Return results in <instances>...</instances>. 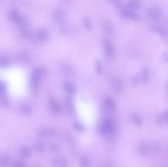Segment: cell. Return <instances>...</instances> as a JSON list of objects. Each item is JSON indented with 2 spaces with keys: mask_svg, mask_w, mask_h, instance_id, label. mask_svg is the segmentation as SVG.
Listing matches in <instances>:
<instances>
[{
  "mask_svg": "<svg viewBox=\"0 0 168 167\" xmlns=\"http://www.w3.org/2000/svg\"><path fill=\"white\" fill-rule=\"evenodd\" d=\"M115 123L111 118H107L104 120L101 126V131L104 134H111L115 130Z\"/></svg>",
  "mask_w": 168,
  "mask_h": 167,
  "instance_id": "obj_1",
  "label": "cell"
},
{
  "mask_svg": "<svg viewBox=\"0 0 168 167\" xmlns=\"http://www.w3.org/2000/svg\"><path fill=\"white\" fill-rule=\"evenodd\" d=\"M162 14V8L158 6H155L149 9L147 13V16L152 20H158L161 18Z\"/></svg>",
  "mask_w": 168,
  "mask_h": 167,
  "instance_id": "obj_2",
  "label": "cell"
},
{
  "mask_svg": "<svg viewBox=\"0 0 168 167\" xmlns=\"http://www.w3.org/2000/svg\"><path fill=\"white\" fill-rule=\"evenodd\" d=\"M121 14L125 18H128L130 19L138 21L140 19V16L137 13L130 10L128 7L122 8L121 11Z\"/></svg>",
  "mask_w": 168,
  "mask_h": 167,
  "instance_id": "obj_3",
  "label": "cell"
},
{
  "mask_svg": "<svg viewBox=\"0 0 168 167\" xmlns=\"http://www.w3.org/2000/svg\"><path fill=\"white\" fill-rule=\"evenodd\" d=\"M103 46L106 55L108 58H112L115 53V48L112 42L109 39H105Z\"/></svg>",
  "mask_w": 168,
  "mask_h": 167,
  "instance_id": "obj_4",
  "label": "cell"
},
{
  "mask_svg": "<svg viewBox=\"0 0 168 167\" xmlns=\"http://www.w3.org/2000/svg\"><path fill=\"white\" fill-rule=\"evenodd\" d=\"M41 71L39 69H37L35 71L33 75L32 78V81L31 83L32 85V86L34 88L38 87L39 84V81H40V78L41 77Z\"/></svg>",
  "mask_w": 168,
  "mask_h": 167,
  "instance_id": "obj_5",
  "label": "cell"
},
{
  "mask_svg": "<svg viewBox=\"0 0 168 167\" xmlns=\"http://www.w3.org/2000/svg\"><path fill=\"white\" fill-rule=\"evenodd\" d=\"M140 78L143 83H146L149 82L150 79V72L147 67H144L142 69Z\"/></svg>",
  "mask_w": 168,
  "mask_h": 167,
  "instance_id": "obj_6",
  "label": "cell"
},
{
  "mask_svg": "<svg viewBox=\"0 0 168 167\" xmlns=\"http://www.w3.org/2000/svg\"><path fill=\"white\" fill-rule=\"evenodd\" d=\"M64 88L65 92L69 95H73L76 91V86L73 82L67 81L64 83Z\"/></svg>",
  "mask_w": 168,
  "mask_h": 167,
  "instance_id": "obj_7",
  "label": "cell"
},
{
  "mask_svg": "<svg viewBox=\"0 0 168 167\" xmlns=\"http://www.w3.org/2000/svg\"><path fill=\"white\" fill-rule=\"evenodd\" d=\"M150 29L155 33L158 34L159 36H161V38H165L167 35V32L166 31L165 29L161 26L153 25L150 26Z\"/></svg>",
  "mask_w": 168,
  "mask_h": 167,
  "instance_id": "obj_8",
  "label": "cell"
},
{
  "mask_svg": "<svg viewBox=\"0 0 168 167\" xmlns=\"http://www.w3.org/2000/svg\"><path fill=\"white\" fill-rule=\"evenodd\" d=\"M11 158L8 155H3L0 157V164L2 166L7 167L11 164Z\"/></svg>",
  "mask_w": 168,
  "mask_h": 167,
  "instance_id": "obj_9",
  "label": "cell"
},
{
  "mask_svg": "<svg viewBox=\"0 0 168 167\" xmlns=\"http://www.w3.org/2000/svg\"><path fill=\"white\" fill-rule=\"evenodd\" d=\"M114 90L115 92L119 94L121 92L122 90V83L121 79H115L114 83Z\"/></svg>",
  "mask_w": 168,
  "mask_h": 167,
  "instance_id": "obj_10",
  "label": "cell"
},
{
  "mask_svg": "<svg viewBox=\"0 0 168 167\" xmlns=\"http://www.w3.org/2000/svg\"><path fill=\"white\" fill-rule=\"evenodd\" d=\"M105 104L107 108L110 110H112L115 109V102L111 97H107L105 100Z\"/></svg>",
  "mask_w": 168,
  "mask_h": 167,
  "instance_id": "obj_11",
  "label": "cell"
},
{
  "mask_svg": "<svg viewBox=\"0 0 168 167\" xmlns=\"http://www.w3.org/2000/svg\"><path fill=\"white\" fill-rule=\"evenodd\" d=\"M48 32L45 29H40L38 33V37L41 40H46L49 38Z\"/></svg>",
  "mask_w": 168,
  "mask_h": 167,
  "instance_id": "obj_12",
  "label": "cell"
},
{
  "mask_svg": "<svg viewBox=\"0 0 168 167\" xmlns=\"http://www.w3.org/2000/svg\"><path fill=\"white\" fill-rule=\"evenodd\" d=\"M55 164L58 167H65L67 166V162L64 158L59 157L55 160Z\"/></svg>",
  "mask_w": 168,
  "mask_h": 167,
  "instance_id": "obj_13",
  "label": "cell"
},
{
  "mask_svg": "<svg viewBox=\"0 0 168 167\" xmlns=\"http://www.w3.org/2000/svg\"><path fill=\"white\" fill-rule=\"evenodd\" d=\"M140 7V4L137 1H130L128 3V7L132 10H135Z\"/></svg>",
  "mask_w": 168,
  "mask_h": 167,
  "instance_id": "obj_14",
  "label": "cell"
},
{
  "mask_svg": "<svg viewBox=\"0 0 168 167\" xmlns=\"http://www.w3.org/2000/svg\"><path fill=\"white\" fill-rule=\"evenodd\" d=\"M50 105L52 109H53V110H54L56 112H59L61 110V106L55 99H51Z\"/></svg>",
  "mask_w": 168,
  "mask_h": 167,
  "instance_id": "obj_15",
  "label": "cell"
},
{
  "mask_svg": "<svg viewBox=\"0 0 168 167\" xmlns=\"http://www.w3.org/2000/svg\"><path fill=\"white\" fill-rule=\"evenodd\" d=\"M55 132L50 129L44 130L39 133V135L44 138H48L52 137L54 135Z\"/></svg>",
  "mask_w": 168,
  "mask_h": 167,
  "instance_id": "obj_16",
  "label": "cell"
},
{
  "mask_svg": "<svg viewBox=\"0 0 168 167\" xmlns=\"http://www.w3.org/2000/svg\"><path fill=\"white\" fill-rule=\"evenodd\" d=\"M54 17L58 22H61L64 20V14L63 12L60 10H57L55 12Z\"/></svg>",
  "mask_w": 168,
  "mask_h": 167,
  "instance_id": "obj_17",
  "label": "cell"
},
{
  "mask_svg": "<svg viewBox=\"0 0 168 167\" xmlns=\"http://www.w3.org/2000/svg\"><path fill=\"white\" fill-rule=\"evenodd\" d=\"M21 154L25 158H29L31 156V151L28 147H23L21 149Z\"/></svg>",
  "mask_w": 168,
  "mask_h": 167,
  "instance_id": "obj_18",
  "label": "cell"
},
{
  "mask_svg": "<svg viewBox=\"0 0 168 167\" xmlns=\"http://www.w3.org/2000/svg\"><path fill=\"white\" fill-rule=\"evenodd\" d=\"M132 119L134 123L138 127H141L142 125V120L138 115L134 114L132 115Z\"/></svg>",
  "mask_w": 168,
  "mask_h": 167,
  "instance_id": "obj_19",
  "label": "cell"
},
{
  "mask_svg": "<svg viewBox=\"0 0 168 167\" xmlns=\"http://www.w3.org/2000/svg\"><path fill=\"white\" fill-rule=\"evenodd\" d=\"M35 149L37 152H41L44 149V144L43 143L40 141H38L35 143L34 145Z\"/></svg>",
  "mask_w": 168,
  "mask_h": 167,
  "instance_id": "obj_20",
  "label": "cell"
},
{
  "mask_svg": "<svg viewBox=\"0 0 168 167\" xmlns=\"http://www.w3.org/2000/svg\"><path fill=\"white\" fill-rule=\"evenodd\" d=\"M139 150L142 154H146L148 150L147 145L144 143L141 144L139 146Z\"/></svg>",
  "mask_w": 168,
  "mask_h": 167,
  "instance_id": "obj_21",
  "label": "cell"
},
{
  "mask_svg": "<svg viewBox=\"0 0 168 167\" xmlns=\"http://www.w3.org/2000/svg\"><path fill=\"white\" fill-rule=\"evenodd\" d=\"M65 104L68 110L70 112H72L74 110L73 105L72 101L70 98H67L65 99Z\"/></svg>",
  "mask_w": 168,
  "mask_h": 167,
  "instance_id": "obj_22",
  "label": "cell"
},
{
  "mask_svg": "<svg viewBox=\"0 0 168 167\" xmlns=\"http://www.w3.org/2000/svg\"><path fill=\"white\" fill-rule=\"evenodd\" d=\"M156 121L157 124L160 126H162L164 124V121H165L163 114H159L157 115L156 118Z\"/></svg>",
  "mask_w": 168,
  "mask_h": 167,
  "instance_id": "obj_23",
  "label": "cell"
},
{
  "mask_svg": "<svg viewBox=\"0 0 168 167\" xmlns=\"http://www.w3.org/2000/svg\"><path fill=\"white\" fill-rule=\"evenodd\" d=\"M22 112L26 115H29L31 113V109L29 105H25L23 106Z\"/></svg>",
  "mask_w": 168,
  "mask_h": 167,
  "instance_id": "obj_24",
  "label": "cell"
},
{
  "mask_svg": "<svg viewBox=\"0 0 168 167\" xmlns=\"http://www.w3.org/2000/svg\"><path fill=\"white\" fill-rule=\"evenodd\" d=\"M26 165L23 161L21 160H17L15 162L14 167H26Z\"/></svg>",
  "mask_w": 168,
  "mask_h": 167,
  "instance_id": "obj_25",
  "label": "cell"
},
{
  "mask_svg": "<svg viewBox=\"0 0 168 167\" xmlns=\"http://www.w3.org/2000/svg\"><path fill=\"white\" fill-rule=\"evenodd\" d=\"M83 22L86 28H87L88 29H90L91 28L92 25H91V23H90V21L89 19V18H87V17L84 18Z\"/></svg>",
  "mask_w": 168,
  "mask_h": 167,
  "instance_id": "obj_26",
  "label": "cell"
},
{
  "mask_svg": "<svg viewBox=\"0 0 168 167\" xmlns=\"http://www.w3.org/2000/svg\"><path fill=\"white\" fill-rule=\"evenodd\" d=\"M81 167H89V160L86 158H83L81 161Z\"/></svg>",
  "mask_w": 168,
  "mask_h": 167,
  "instance_id": "obj_27",
  "label": "cell"
},
{
  "mask_svg": "<svg viewBox=\"0 0 168 167\" xmlns=\"http://www.w3.org/2000/svg\"><path fill=\"white\" fill-rule=\"evenodd\" d=\"M74 127L78 131H83L84 130V127L81 124L79 123H76L74 124Z\"/></svg>",
  "mask_w": 168,
  "mask_h": 167,
  "instance_id": "obj_28",
  "label": "cell"
},
{
  "mask_svg": "<svg viewBox=\"0 0 168 167\" xmlns=\"http://www.w3.org/2000/svg\"><path fill=\"white\" fill-rule=\"evenodd\" d=\"M140 80V77L138 76H134L132 77L131 79V83L133 85H136L139 83V82Z\"/></svg>",
  "mask_w": 168,
  "mask_h": 167,
  "instance_id": "obj_29",
  "label": "cell"
},
{
  "mask_svg": "<svg viewBox=\"0 0 168 167\" xmlns=\"http://www.w3.org/2000/svg\"><path fill=\"white\" fill-rule=\"evenodd\" d=\"M96 69L97 73L100 74L102 72V65L101 62L97 60L96 63Z\"/></svg>",
  "mask_w": 168,
  "mask_h": 167,
  "instance_id": "obj_30",
  "label": "cell"
},
{
  "mask_svg": "<svg viewBox=\"0 0 168 167\" xmlns=\"http://www.w3.org/2000/svg\"><path fill=\"white\" fill-rule=\"evenodd\" d=\"M162 60L165 63H168V52L165 51L162 55Z\"/></svg>",
  "mask_w": 168,
  "mask_h": 167,
  "instance_id": "obj_31",
  "label": "cell"
},
{
  "mask_svg": "<svg viewBox=\"0 0 168 167\" xmlns=\"http://www.w3.org/2000/svg\"><path fill=\"white\" fill-rule=\"evenodd\" d=\"M163 116H164V119L167 123H168V110L165 111V112L163 113Z\"/></svg>",
  "mask_w": 168,
  "mask_h": 167,
  "instance_id": "obj_32",
  "label": "cell"
},
{
  "mask_svg": "<svg viewBox=\"0 0 168 167\" xmlns=\"http://www.w3.org/2000/svg\"><path fill=\"white\" fill-rule=\"evenodd\" d=\"M50 148L53 151H56L57 149V146L54 144H52L51 145H50Z\"/></svg>",
  "mask_w": 168,
  "mask_h": 167,
  "instance_id": "obj_33",
  "label": "cell"
},
{
  "mask_svg": "<svg viewBox=\"0 0 168 167\" xmlns=\"http://www.w3.org/2000/svg\"><path fill=\"white\" fill-rule=\"evenodd\" d=\"M4 86L3 83H0V91H2L4 90Z\"/></svg>",
  "mask_w": 168,
  "mask_h": 167,
  "instance_id": "obj_34",
  "label": "cell"
},
{
  "mask_svg": "<svg viewBox=\"0 0 168 167\" xmlns=\"http://www.w3.org/2000/svg\"><path fill=\"white\" fill-rule=\"evenodd\" d=\"M167 92H168V81L167 84Z\"/></svg>",
  "mask_w": 168,
  "mask_h": 167,
  "instance_id": "obj_35",
  "label": "cell"
}]
</instances>
